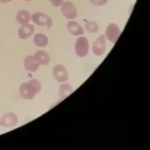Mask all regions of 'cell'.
<instances>
[{
	"instance_id": "obj_7",
	"label": "cell",
	"mask_w": 150,
	"mask_h": 150,
	"mask_svg": "<svg viewBox=\"0 0 150 150\" xmlns=\"http://www.w3.org/2000/svg\"><path fill=\"white\" fill-rule=\"evenodd\" d=\"M53 77L59 82H64L68 79V74L65 68L61 65L54 67L53 70Z\"/></svg>"
},
{
	"instance_id": "obj_12",
	"label": "cell",
	"mask_w": 150,
	"mask_h": 150,
	"mask_svg": "<svg viewBox=\"0 0 150 150\" xmlns=\"http://www.w3.org/2000/svg\"><path fill=\"white\" fill-rule=\"evenodd\" d=\"M17 117L13 114H8L4 116L0 122V125L4 126H11L17 122Z\"/></svg>"
},
{
	"instance_id": "obj_11",
	"label": "cell",
	"mask_w": 150,
	"mask_h": 150,
	"mask_svg": "<svg viewBox=\"0 0 150 150\" xmlns=\"http://www.w3.org/2000/svg\"><path fill=\"white\" fill-rule=\"evenodd\" d=\"M34 58L38 64L45 65L49 64L50 57L48 53L43 51H38L35 53Z\"/></svg>"
},
{
	"instance_id": "obj_6",
	"label": "cell",
	"mask_w": 150,
	"mask_h": 150,
	"mask_svg": "<svg viewBox=\"0 0 150 150\" xmlns=\"http://www.w3.org/2000/svg\"><path fill=\"white\" fill-rule=\"evenodd\" d=\"M106 50V40L104 35L100 36L94 42L93 46V53L96 56L104 54Z\"/></svg>"
},
{
	"instance_id": "obj_19",
	"label": "cell",
	"mask_w": 150,
	"mask_h": 150,
	"mask_svg": "<svg viewBox=\"0 0 150 150\" xmlns=\"http://www.w3.org/2000/svg\"><path fill=\"white\" fill-rule=\"evenodd\" d=\"M25 1H32V0H25Z\"/></svg>"
},
{
	"instance_id": "obj_17",
	"label": "cell",
	"mask_w": 150,
	"mask_h": 150,
	"mask_svg": "<svg viewBox=\"0 0 150 150\" xmlns=\"http://www.w3.org/2000/svg\"><path fill=\"white\" fill-rule=\"evenodd\" d=\"M52 6L55 7H59L62 5L64 0H50Z\"/></svg>"
},
{
	"instance_id": "obj_14",
	"label": "cell",
	"mask_w": 150,
	"mask_h": 150,
	"mask_svg": "<svg viewBox=\"0 0 150 150\" xmlns=\"http://www.w3.org/2000/svg\"><path fill=\"white\" fill-rule=\"evenodd\" d=\"M35 44L38 47H45L48 44V39L45 35L43 34H37L34 38Z\"/></svg>"
},
{
	"instance_id": "obj_4",
	"label": "cell",
	"mask_w": 150,
	"mask_h": 150,
	"mask_svg": "<svg viewBox=\"0 0 150 150\" xmlns=\"http://www.w3.org/2000/svg\"><path fill=\"white\" fill-rule=\"evenodd\" d=\"M61 11L64 16L68 19H74L78 15L77 9L71 1H66L62 3Z\"/></svg>"
},
{
	"instance_id": "obj_13",
	"label": "cell",
	"mask_w": 150,
	"mask_h": 150,
	"mask_svg": "<svg viewBox=\"0 0 150 150\" xmlns=\"http://www.w3.org/2000/svg\"><path fill=\"white\" fill-rule=\"evenodd\" d=\"M16 20L21 24H27L30 21V14L27 10H20L17 13Z\"/></svg>"
},
{
	"instance_id": "obj_5",
	"label": "cell",
	"mask_w": 150,
	"mask_h": 150,
	"mask_svg": "<svg viewBox=\"0 0 150 150\" xmlns=\"http://www.w3.org/2000/svg\"><path fill=\"white\" fill-rule=\"evenodd\" d=\"M121 34V30L115 23L110 24L106 29V36L108 39L113 43H115L116 42Z\"/></svg>"
},
{
	"instance_id": "obj_15",
	"label": "cell",
	"mask_w": 150,
	"mask_h": 150,
	"mask_svg": "<svg viewBox=\"0 0 150 150\" xmlns=\"http://www.w3.org/2000/svg\"><path fill=\"white\" fill-rule=\"evenodd\" d=\"M85 28L88 32L96 33L98 31V26L94 22L88 21L85 24Z\"/></svg>"
},
{
	"instance_id": "obj_10",
	"label": "cell",
	"mask_w": 150,
	"mask_h": 150,
	"mask_svg": "<svg viewBox=\"0 0 150 150\" xmlns=\"http://www.w3.org/2000/svg\"><path fill=\"white\" fill-rule=\"evenodd\" d=\"M24 66L28 71L30 72L36 71L39 68V65L36 61L34 57L29 56L24 59Z\"/></svg>"
},
{
	"instance_id": "obj_2",
	"label": "cell",
	"mask_w": 150,
	"mask_h": 150,
	"mask_svg": "<svg viewBox=\"0 0 150 150\" xmlns=\"http://www.w3.org/2000/svg\"><path fill=\"white\" fill-rule=\"evenodd\" d=\"M89 49L88 41L86 38L81 37L77 39L75 44V50L78 56L84 57L86 56Z\"/></svg>"
},
{
	"instance_id": "obj_1",
	"label": "cell",
	"mask_w": 150,
	"mask_h": 150,
	"mask_svg": "<svg viewBox=\"0 0 150 150\" xmlns=\"http://www.w3.org/2000/svg\"><path fill=\"white\" fill-rule=\"evenodd\" d=\"M41 85L37 79L24 83L20 87V94L24 99H32L41 91Z\"/></svg>"
},
{
	"instance_id": "obj_18",
	"label": "cell",
	"mask_w": 150,
	"mask_h": 150,
	"mask_svg": "<svg viewBox=\"0 0 150 150\" xmlns=\"http://www.w3.org/2000/svg\"><path fill=\"white\" fill-rule=\"evenodd\" d=\"M12 0H0V2L1 3H5L7 2H10Z\"/></svg>"
},
{
	"instance_id": "obj_16",
	"label": "cell",
	"mask_w": 150,
	"mask_h": 150,
	"mask_svg": "<svg viewBox=\"0 0 150 150\" xmlns=\"http://www.w3.org/2000/svg\"><path fill=\"white\" fill-rule=\"evenodd\" d=\"M89 1L93 5L96 6H102L108 2V0H89Z\"/></svg>"
},
{
	"instance_id": "obj_8",
	"label": "cell",
	"mask_w": 150,
	"mask_h": 150,
	"mask_svg": "<svg viewBox=\"0 0 150 150\" xmlns=\"http://www.w3.org/2000/svg\"><path fill=\"white\" fill-rule=\"evenodd\" d=\"M35 27L31 24H25L22 26L19 31L20 38L22 39H26L31 36L35 32Z\"/></svg>"
},
{
	"instance_id": "obj_3",
	"label": "cell",
	"mask_w": 150,
	"mask_h": 150,
	"mask_svg": "<svg viewBox=\"0 0 150 150\" xmlns=\"http://www.w3.org/2000/svg\"><path fill=\"white\" fill-rule=\"evenodd\" d=\"M32 20L37 25L39 26H45L48 28H51L52 21L51 18L43 13L37 12L32 16Z\"/></svg>"
},
{
	"instance_id": "obj_9",
	"label": "cell",
	"mask_w": 150,
	"mask_h": 150,
	"mask_svg": "<svg viewBox=\"0 0 150 150\" xmlns=\"http://www.w3.org/2000/svg\"><path fill=\"white\" fill-rule=\"evenodd\" d=\"M67 29L71 34L74 36L84 34L83 28L77 22L70 21L67 24Z\"/></svg>"
}]
</instances>
